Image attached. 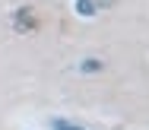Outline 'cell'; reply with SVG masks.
I'll list each match as a JSON object with an SVG mask.
<instances>
[{
	"label": "cell",
	"instance_id": "277c9868",
	"mask_svg": "<svg viewBox=\"0 0 149 130\" xmlns=\"http://www.w3.org/2000/svg\"><path fill=\"white\" fill-rule=\"evenodd\" d=\"M51 130H83V127H73V124H67L63 117H54V121H51Z\"/></svg>",
	"mask_w": 149,
	"mask_h": 130
},
{
	"label": "cell",
	"instance_id": "7a4b0ae2",
	"mask_svg": "<svg viewBox=\"0 0 149 130\" xmlns=\"http://www.w3.org/2000/svg\"><path fill=\"white\" fill-rule=\"evenodd\" d=\"M102 60H98V57H86V60H83V64H79V70H83V73H98V70H102Z\"/></svg>",
	"mask_w": 149,
	"mask_h": 130
},
{
	"label": "cell",
	"instance_id": "6da1fadb",
	"mask_svg": "<svg viewBox=\"0 0 149 130\" xmlns=\"http://www.w3.org/2000/svg\"><path fill=\"white\" fill-rule=\"evenodd\" d=\"M26 26H29V29L35 26V19H32V10H16V29L22 32Z\"/></svg>",
	"mask_w": 149,
	"mask_h": 130
},
{
	"label": "cell",
	"instance_id": "3957f363",
	"mask_svg": "<svg viewBox=\"0 0 149 130\" xmlns=\"http://www.w3.org/2000/svg\"><path fill=\"white\" fill-rule=\"evenodd\" d=\"M76 13H83V16H92V13H95V3H89V0H76Z\"/></svg>",
	"mask_w": 149,
	"mask_h": 130
}]
</instances>
